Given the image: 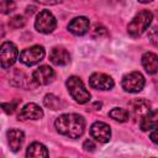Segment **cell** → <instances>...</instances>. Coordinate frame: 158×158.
<instances>
[{
    "label": "cell",
    "instance_id": "obj_5",
    "mask_svg": "<svg viewBox=\"0 0 158 158\" xmlns=\"http://www.w3.org/2000/svg\"><path fill=\"white\" fill-rule=\"evenodd\" d=\"M19 51L12 42H4L0 47V64L2 69L10 68L17 59Z\"/></svg>",
    "mask_w": 158,
    "mask_h": 158
},
{
    "label": "cell",
    "instance_id": "obj_30",
    "mask_svg": "<svg viewBox=\"0 0 158 158\" xmlns=\"http://www.w3.org/2000/svg\"><path fill=\"white\" fill-rule=\"evenodd\" d=\"M139 2H142V4H148V2H151V1H153V0H138Z\"/></svg>",
    "mask_w": 158,
    "mask_h": 158
},
{
    "label": "cell",
    "instance_id": "obj_27",
    "mask_svg": "<svg viewBox=\"0 0 158 158\" xmlns=\"http://www.w3.org/2000/svg\"><path fill=\"white\" fill-rule=\"evenodd\" d=\"M35 1L43 4V5H56V4L62 2V0H35Z\"/></svg>",
    "mask_w": 158,
    "mask_h": 158
},
{
    "label": "cell",
    "instance_id": "obj_15",
    "mask_svg": "<svg viewBox=\"0 0 158 158\" xmlns=\"http://www.w3.org/2000/svg\"><path fill=\"white\" fill-rule=\"evenodd\" d=\"M7 141H9V146L11 151L17 152L22 147V143L25 141V135L22 131L17 128H11L7 131Z\"/></svg>",
    "mask_w": 158,
    "mask_h": 158
},
{
    "label": "cell",
    "instance_id": "obj_6",
    "mask_svg": "<svg viewBox=\"0 0 158 158\" xmlns=\"http://www.w3.org/2000/svg\"><path fill=\"white\" fill-rule=\"evenodd\" d=\"M44 48L42 46H32L30 48L23 49L20 53V62L23 63L25 65H35L37 63H40L43 58H44Z\"/></svg>",
    "mask_w": 158,
    "mask_h": 158
},
{
    "label": "cell",
    "instance_id": "obj_13",
    "mask_svg": "<svg viewBox=\"0 0 158 158\" xmlns=\"http://www.w3.org/2000/svg\"><path fill=\"white\" fill-rule=\"evenodd\" d=\"M49 59L54 65H67L70 62V54L65 48L54 47L49 52Z\"/></svg>",
    "mask_w": 158,
    "mask_h": 158
},
{
    "label": "cell",
    "instance_id": "obj_18",
    "mask_svg": "<svg viewBox=\"0 0 158 158\" xmlns=\"http://www.w3.org/2000/svg\"><path fill=\"white\" fill-rule=\"evenodd\" d=\"M26 156L27 157H48V151L46 148V146H43L40 142H33L28 146L27 151H26Z\"/></svg>",
    "mask_w": 158,
    "mask_h": 158
},
{
    "label": "cell",
    "instance_id": "obj_3",
    "mask_svg": "<svg viewBox=\"0 0 158 158\" xmlns=\"http://www.w3.org/2000/svg\"><path fill=\"white\" fill-rule=\"evenodd\" d=\"M67 88L70 96L79 104H85L90 100V93L86 90L85 85L78 77H69L67 79Z\"/></svg>",
    "mask_w": 158,
    "mask_h": 158
},
{
    "label": "cell",
    "instance_id": "obj_1",
    "mask_svg": "<svg viewBox=\"0 0 158 158\" xmlns=\"http://www.w3.org/2000/svg\"><path fill=\"white\" fill-rule=\"evenodd\" d=\"M54 126L60 135L69 138H79L84 133L85 120L78 114H64L56 120Z\"/></svg>",
    "mask_w": 158,
    "mask_h": 158
},
{
    "label": "cell",
    "instance_id": "obj_26",
    "mask_svg": "<svg viewBox=\"0 0 158 158\" xmlns=\"http://www.w3.org/2000/svg\"><path fill=\"white\" fill-rule=\"evenodd\" d=\"M83 148L86 151V152H93L95 149V144L93 143L91 139H86L84 143H83Z\"/></svg>",
    "mask_w": 158,
    "mask_h": 158
},
{
    "label": "cell",
    "instance_id": "obj_29",
    "mask_svg": "<svg viewBox=\"0 0 158 158\" xmlns=\"http://www.w3.org/2000/svg\"><path fill=\"white\" fill-rule=\"evenodd\" d=\"M35 10H36V7H35V6H28V7H27V9H26V12H27V14H30V15H31V14H32V12H33V11H35Z\"/></svg>",
    "mask_w": 158,
    "mask_h": 158
},
{
    "label": "cell",
    "instance_id": "obj_25",
    "mask_svg": "<svg viewBox=\"0 0 158 158\" xmlns=\"http://www.w3.org/2000/svg\"><path fill=\"white\" fill-rule=\"evenodd\" d=\"M149 40H151V43L158 48V27H154L151 32H149Z\"/></svg>",
    "mask_w": 158,
    "mask_h": 158
},
{
    "label": "cell",
    "instance_id": "obj_16",
    "mask_svg": "<svg viewBox=\"0 0 158 158\" xmlns=\"http://www.w3.org/2000/svg\"><path fill=\"white\" fill-rule=\"evenodd\" d=\"M142 65L148 74L158 73V56L152 52H146L142 56Z\"/></svg>",
    "mask_w": 158,
    "mask_h": 158
},
{
    "label": "cell",
    "instance_id": "obj_17",
    "mask_svg": "<svg viewBox=\"0 0 158 158\" xmlns=\"http://www.w3.org/2000/svg\"><path fill=\"white\" fill-rule=\"evenodd\" d=\"M158 127V110L149 111L139 122V128L142 131H149Z\"/></svg>",
    "mask_w": 158,
    "mask_h": 158
},
{
    "label": "cell",
    "instance_id": "obj_28",
    "mask_svg": "<svg viewBox=\"0 0 158 158\" xmlns=\"http://www.w3.org/2000/svg\"><path fill=\"white\" fill-rule=\"evenodd\" d=\"M151 141L153 142V143H156V144H158V127H156L153 131H152V133H151Z\"/></svg>",
    "mask_w": 158,
    "mask_h": 158
},
{
    "label": "cell",
    "instance_id": "obj_21",
    "mask_svg": "<svg viewBox=\"0 0 158 158\" xmlns=\"http://www.w3.org/2000/svg\"><path fill=\"white\" fill-rule=\"evenodd\" d=\"M25 23H26V20H25V17L21 16V15H16V16L11 17L10 21H9V26L12 27V28H20V27H23Z\"/></svg>",
    "mask_w": 158,
    "mask_h": 158
},
{
    "label": "cell",
    "instance_id": "obj_24",
    "mask_svg": "<svg viewBox=\"0 0 158 158\" xmlns=\"http://www.w3.org/2000/svg\"><path fill=\"white\" fill-rule=\"evenodd\" d=\"M106 33H107L106 28L104 26H101V25H96L93 28V32H91L93 37H102V36H106Z\"/></svg>",
    "mask_w": 158,
    "mask_h": 158
},
{
    "label": "cell",
    "instance_id": "obj_20",
    "mask_svg": "<svg viewBox=\"0 0 158 158\" xmlns=\"http://www.w3.org/2000/svg\"><path fill=\"white\" fill-rule=\"evenodd\" d=\"M109 116L118 122H126L130 117V112L122 107H115L109 112Z\"/></svg>",
    "mask_w": 158,
    "mask_h": 158
},
{
    "label": "cell",
    "instance_id": "obj_10",
    "mask_svg": "<svg viewBox=\"0 0 158 158\" xmlns=\"http://www.w3.org/2000/svg\"><path fill=\"white\" fill-rule=\"evenodd\" d=\"M54 70L49 65H41L38 67L33 74H32V80L37 85H47L53 81L54 79Z\"/></svg>",
    "mask_w": 158,
    "mask_h": 158
},
{
    "label": "cell",
    "instance_id": "obj_14",
    "mask_svg": "<svg viewBox=\"0 0 158 158\" xmlns=\"http://www.w3.org/2000/svg\"><path fill=\"white\" fill-rule=\"evenodd\" d=\"M131 110L135 120H142L151 111V104L144 99H138L131 102Z\"/></svg>",
    "mask_w": 158,
    "mask_h": 158
},
{
    "label": "cell",
    "instance_id": "obj_4",
    "mask_svg": "<svg viewBox=\"0 0 158 158\" xmlns=\"http://www.w3.org/2000/svg\"><path fill=\"white\" fill-rule=\"evenodd\" d=\"M57 26L56 17L49 10H42L37 14L35 21V28L40 33H51Z\"/></svg>",
    "mask_w": 158,
    "mask_h": 158
},
{
    "label": "cell",
    "instance_id": "obj_11",
    "mask_svg": "<svg viewBox=\"0 0 158 158\" xmlns=\"http://www.w3.org/2000/svg\"><path fill=\"white\" fill-rule=\"evenodd\" d=\"M43 117V111L42 109L35 104V102H30V104H26L20 114L17 115V120L20 121H26V120H40Z\"/></svg>",
    "mask_w": 158,
    "mask_h": 158
},
{
    "label": "cell",
    "instance_id": "obj_2",
    "mask_svg": "<svg viewBox=\"0 0 158 158\" xmlns=\"http://www.w3.org/2000/svg\"><path fill=\"white\" fill-rule=\"evenodd\" d=\"M153 15L148 10H142L139 11L128 23L127 26V32L131 37H139L142 33L146 32V30L149 27L152 22Z\"/></svg>",
    "mask_w": 158,
    "mask_h": 158
},
{
    "label": "cell",
    "instance_id": "obj_7",
    "mask_svg": "<svg viewBox=\"0 0 158 158\" xmlns=\"http://www.w3.org/2000/svg\"><path fill=\"white\" fill-rule=\"evenodd\" d=\"M122 88L127 93H138L144 86V77L139 72H131L122 78Z\"/></svg>",
    "mask_w": 158,
    "mask_h": 158
},
{
    "label": "cell",
    "instance_id": "obj_8",
    "mask_svg": "<svg viewBox=\"0 0 158 158\" xmlns=\"http://www.w3.org/2000/svg\"><path fill=\"white\" fill-rule=\"evenodd\" d=\"M90 136L100 143H106L110 141V137H111L110 126L105 122L96 121L90 126Z\"/></svg>",
    "mask_w": 158,
    "mask_h": 158
},
{
    "label": "cell",
    "instance_id": "obj_19",
    "mask_svg": "<svg viewBox=\"0 0 158 158\" xmlns=\"http://www.w3.org/2000/svg\"><path fill=\"white\" fill-rule=\"evenodd\" d=\"M43 104H44V106H47L51 110H59L63 107L62 100L53 94H47L43 99Z\"/></svg>",
    "mask_w": 158,
    "mask_h": 158
},
{
    "label": "cell",
    "instance_id": "obj_22",
    "mask_svg": "<svg viewBox=\"0 0 158 158\" xmlns=\"http://www.w3.org/2000/svg\"><path fill=\"white\" fill-rule=\"evenodd\" d=\"M15 7H16V5H15L14 0H2L1 5H0V10L2 14H10L15 10Z\"/></svg>",
    "mask_w": 158,
    "mask_h": 158
},
{
    "label": "cell",
    "instance_id": "obj_9",
    "mask_svg": "<svg viewBox=\"0 0 158 158\" xmlns=\"http://www.w3.org/2000/svg\"><path fill=\"white\" fill-rule=\"evenodd\" d=\"M89 84L96 90H110L114 88V79L104 73H94L89 78Z\"/></svg>",
    "mask_w": 158,
    "mask_h": 158
},
{
    "label": "cell",
    "instance_id": "obj_12",
    "mask_svg": "<svg viewBox=\"0 0 158 158\" xmlns=\"http://www.w3.org/2000/svg\"><path fill=\"white\" fill-rule=\"evenodd\" d=\"M89 26H90V22L86 17L78 16V17H74L68 23V30L75 36H83L89 31Z\"/></svg>",
    "mask_w": 158,
    "mask_h": 158
},
{
    "label": "cell",
    "instance_id": "obj_23",
    "mask_svg": "<svg viewBox=\"0 0 158 158\" xmlns=\"http://www.w3.org/2000/svg\"><path fill=\"white\" fill-rule=\"evenodd\" d=\"M21 102V100H15V101H11V102H2V109L6 114H12L15 112V110L17 109L19 104Z\"/></svg>",
    "mask_w": 158,
    "mask_h": 158
}]
</instances>
